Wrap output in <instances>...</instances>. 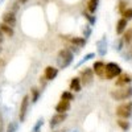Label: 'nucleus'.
Listing matches in <instances>:
<instances>
[{
    "label": "nucleus",
    "mask_w": 132,
    "mask_h": 132,
    "mask_svg": "<svg viewBox=\"0 0 132 132\" xmlns=\"http://www.w3.org/2000/svg\"><path fill=\"white\" fill-rule=\"evenodd\" d=\"M120 74H122V68H120V65H118L115 62L106 63V74H104V78L106 79L118 78Z\"/></svg>",
    "instance_id": "7ed1b4c3"
},
{
    "label": "nucleus",
    "mask_w": 132,
    "mask_h": 132,
    "mask_svg": "<svg viewBox=\"0 0 132 132\" xmlns=\"http://www.w3.org/2000/svg\"><path fill=\"white\" fill-rule=\"evenodd\" d=\"M70 42L73 44V45H77L78 48H81L86 44V40L82 38V37H73V38H70Z\"/></svg>",
    "instance_id": "f3484780"
},
{
    "label": "nucleus",
    "mask_w": 132,
    "mask_h": 132,
    "mask_svg": "<svg viewBox=\"0 0 132 132\" xmlns=\"http://www.w3.org/2000/svg\"><path fill=\"white\" fill-rule=\"evenodd\" d=\"M38 96H40V90L36 89V87H33L32 89V102L36 103L38 101Z\"/></svg>",
    "instance_id": "412c9836"
},
{
    "label": "nucleus",
    "mask_w": 132,
    "mask_h": 132,
    "mask_svg": "<svg viewBox=\"0 0 132 132\" xmlns=\"http://www.w3.org/2000/svg\"><path fill=\"white\" fill-rule=\"evenodd\" d=\"M58 74V69L57 68H53V66H48V68L45 69V73H44V78H45L46 81H52L57 77Z\"/></svg>",
    "instance_id": "1a4fd4ad"
},
{
    "label": "nucleus",
    "mask_w": 132,
    "mask_h": 132,
    "mask_svg": "<svg viewBox=\"0 0 132 132\" xmlns=\"http://www.w3.org/2000/svg\"><path fill=\"white\" fill-rule=\"evenodd\" d=\"M73 53L69 50V49H62L58 52V56H57V63L61 69H65L73 61Z\"/></svg>",
    "instance_id": "f257e3e1"
},
{
    "label": "nucleus",
    "mask_w": 132,
    "mask_h": 132,
    "mask_svg": "<svg viewBox=\"0 0 132 132\" xmlns=\"http://www.w3.org/2000/svg\"><path fill=\"white\" fill-rule=\"evenodd\" d=\"M116 123L123 131H128L129 129V122H127V119H118Z\"/></svg>",
    "instance_id": "a211bd4d"
},
{
    "label": "nucleus",
    "mask_w": 132,
    "mask_h": 132,
    "mask_svg": "<svg viewBox=\"0 0 132 132\" xmlns=\"http://www.w3.org/2000/svg\"><path fill=\"white\" fill-rule=\"evenodd\" d=\"M3 35H4V33H3L2 30H0V42H2V41H3Z\"/></svg>",
    "instance_id": "2f4dec72"
},
{
    "label": "nucleus",
    "mask_w": 132,
    "mask_h": 132,
    "mask_svg": "<svg viewBox=\"0 0 132 132\" xmlns=\"http://www.w3.org/2000/svg\"><path fill=\"white\" fill-rule=\"evenodd\" d=\"M94 57H95V54H94V53H89V54H86V56L83 57V60H82V61H79L78 63H77V66H81L83 62L89 61V60H91V58H94Z\"/></svg>",
    "instance_id": "5701e85b"
},
{
    "label": "nucleus",
    "mask_w": 132,
    "mask_h": 132,
    "mask_svg": "<svg viewBox=\"0 0 132 132\" xmlns=\"http://www.w3.org/2000/svg\"><path fill=\"white\" fill-rule=\"evenodd\" d=\"M61 99L62 101H73L74 99V95L70 93V91H65V93H62V95H61Z\"/></svg>",
    "instance_id": "4be33fe9"
},
{
    "label": "nucleus",
    "mask_w": 132,
    "mask_h": 132,
    "mask_svg": "<svg viewBox=\"0 0 132 132\" xmlns=\"http://www.w3.org/2000/svg\"><path fill=\"white\" fill-rule=\"evenodd\" d=\"M126 9H127V3L124 2V0H122V2L119 3V11H120L122 13H124Z\"/></svg>",
    "instance_id": "c85d7f7f"
},
{
    "label": "nucleus",
    "mask_w": 132,
    "mask_h": 132,
    "mask_svg": "<svg viewBox=\"0 0 132 132\" xmlns=\"http://www.w3.org/2000/svg\"><path fill=\"white\" fill-rule=\"evenodd\" d=\"M83 33H85V37H89V36L91 35V29H90V27H89V25H86V27H85Z\"/></svg>",
    "instance_id": "c756f323"
},
{
    "label": "nucleus",
    "mask_w": 132,
    "mask_h": 132,
    "mask_svg": "<svg viewBox=\"0 0 132 132\" xmlns=\"http://www.w3.org/2000/svg\"><path fill=\"white\" fill-rule=\"evenodd\" d=\"M124 40L123 38H120V40H118V44H115V49L118 50V52H120V50H122L123 49V46H124Z\"/></svg>",
    "instance_id": "b1692460"
},
{
    "label": "nucleus",
    "mask_w": 132,
    "mask_h": 132,
    "mask_svg": "<svg viewBox=\"0 0 132 132\" xmlns=\"http://www.w3.org/2000/svg\"><path fill=\"white\" fill-rule=\"evenodd\" d=\"M17 2H19L20 4H24V3H27V2H28V0H17Z\"/></svg>",
    "instance_id": "473e14b6"
},
{
    "label": "nucleus",
    "mask_w": 132,
    "mask_h": 132,
    "mask_svg": "<svg viewBox=\"0 0 132 132\" xmlns=\"http://www.w3.org/2000/svg\"><path fill=\"white\" fill-rule=\"evenodd\" d=\"M123 40H124L126 44H131V42H132V29H127V30L124 32Z\"/></svg>",
    "instance_id": "aec40b11"
},
{
    "label": "nucleus",
    "mask_w": 132,
    "mask_h": 132,
    "mask_svg": "<svg viewBox=\"0 0 132 132\" xmlns=\"http://www.w3.org/2000/svg\"><path fill=\"white\" fill-rule=\"evenodd\" d=\"M16 129H17V124H16L15 122H11V123H9V126H8L7 132H15Z\"/></svg>",
    "instance_id": "bb28decb"
},
{
    "label": "nucleus",
    "mask_w": 132,
    "mask_h": 132,
    "mask_svg": "<svg viewBox=\"0 0 132 132\" xmlns=\"http://www.w3.org/2000/svg\"><path fill=\"white\" fill-rule=\"evenodd\" d=\"M70 90H74V91H81L82 90L81 78H73L71 79V82H70Z\"/></svg>",
    "instance_id": "2eb2a0df"
},
{
    "label": "nucleus",
    "mask_w": 132,
    "mask_h": 132,
    "mask_svg": "<svg viewBox=\"0 0 132 132\" xmlns=\"http://www.w3.org/2000/svg\"><path fill=\"white\" fill-rule=\"evenodd\" d=\"M116 115L120 119H129L132 116V102H126L118 106L116 108Z\"/></svg>",
    "instance_id": "20e7f679"
},
{
    "label": "nucleus",
    "mask_w": 132,
    "mask_h": 132,
    "mask_svg": "<svg viewBox=\"0 0 132 132\" xmlns=\"http://www.w3.org/2000/svg\"><path fill=\"white\" fill-rule=\"evenodd\" d=\"M66 119V114H56L52 119H50V127L52 128H54V127H57V126H60L63 120Z\"/></svg>",
    "instance_id": "f8f14e48"
},
{
    "label": "nucleus",
    "mask_w": 132,
    "mask_h": 132,
    "mask_svg": "<svg viewBox=\"0 0 132 132\" xmlns=\"http://www.w3.org/2000/svg\"><path fill=\"white\" fill-rule=\"evenodd\" d=\"M3 119H2V116H0V132H3Z\"/></svg>",
    "instance_id": "7c9ffc66"
},
{
    "label": "nucleus",
    "mask_w": 132,
    "mask_h": 132,
    "mask_svg": "<svg viewBox=\"0 0 132 132\" xmlns=\"http://www.w3.org/2000/svg\"><path fill=\"white\" fill-rule=\"evenodd\" d=\"M0 30H2L5 36H8V37H12L13 36V28L11 27V25H7V24H0Z\"/></svg>",
    "instance_id": "dca6fc26"
},
{
    "label": "nucleus",
    "mask_w": 132,
    "mask_h": 132,
    "mask_svg": "<svg viewBox=\"0 0 132 132\" xmlns=\"http://www.w3.org/2000/svg\"><path fill=\"white\" fill-rule=\"evenodd\" d=\"M107 52V41H106V37H103L101 41H98V53L99 56H104Z\"/></svg>",
    "instance_id": "4468645a"
},
{
    "label": "nucleus",
    "mask_w": 132,
    "mask_h": 132,
    "mask_svg": "<svg viewBox=\"0 0 132 132\" xmlns=\"http://www.w3.org/2000/svg\"><path fill=\"white\" fill-rule=\"evenodd\" d=\"M111 98L114 101H126V99L132 96V87H119V89H115L110 93Z\"/></svg>",
    "instance_id": "f03ea898"
},
{
    "label": "nucleus",
    "mask_w": 132,
    "mask_h": 132,
    "mask_svg": "<svg viewBox=\"0 0 132 132\" xmlns=\"http://www.w3.org/2000/svg\"><path fill=\"white\" fill-rule=\"evenodd\" d=\"M123 16H124L126 20H131V19H132V8H127V9L124 11Z\"/></svg>",
    "instance_id": "393cba45"
},
{
    "label": "nucleus",
    "mask_w": 132,
    "mask_h": 132,
    "mask_svg": "<svg viewBox=\"0 0 132 132\" xmlns=\"http://www.w3.org/2000/svg\"><path fill=\"white\" fill-rule=\"evenodd\" d=\"M28 107H29V95H25L21 101V104H20V112H19V119L20 122H24L25 118H27V114H28Z\"/></svg>",
    "instance_id": "423d86ee"
},
{
    "label": "nucleus",
    "mask_w": 132,
    "mask_h": 132,
    "mask_svg": "<svg viewBox=\"0 0 132 132\" xmlns=\"http://www.w3.org/2000/svg\"><path fill=\"white\" fill-rule=\"evenodd\" d=\"M3 23L7 24V25H11V27H13L16 24V16L13 12H11V11H8V12H5L3 15Z\"/></svg>",
    "instance_id": "9d476101"
},
{
    "label": "nucleus",
    "mask_w": 132,
    "mask_h": 132,
    "mask_svg": "<svg viewBox=\"0 0 132 132\" xmlns=\"http://www.w3.org/2000/svg\"><path fill=\"white\" fill-rule=\"evenodd\" d=\"M98 3H99V0H89V3H87V8H89V12L94 13L96 8H98Z\"/></svg>",
    "instance_id": "6ab92c4d"
},
{
    "label": "nucleus",
    "mask_w": 132,
    "mask_h": 132,
    "mask_svg": "<svg viewBox=\"0 0 132 132\" xmlns=\"http://www.w3.org/2000/svg\"><path fill=\"white\" fill-rule=\"evenodd\" d=\"M93 70H94L95 75L104 78V74H106V65H104V62L96 61V62L94 63V66H93Z\"/></svg>",
    "instance_id": "6e6552de"
},
{
    "label": "nucleus",
    "mask_w": 132,
    "mask_h": 132,
    "mask_svg": "<svg viewBox=\"0 0 132 132\" xmlns=\"http://www.w3.org/2000/svg\"><path fill=\"white\" fill-rule=\"evenodd\" d=\"M44 124V120L42 119H38V122H37V124L35 126V128H33V131L32 132H40V128H41V126Z\"/></svg>",
    "instance_id": "cd10ccee"
},
{
    "label": "nucleus",
    "mask_w": 132,
    "mask_h": 132,
    "mask_svg": "<svg viewBox=\"0 0 132 132\" xmlns=\"http://www.w3.org/2000/svg\"><path fill=\"white\" fill-rule=\"evenodd\" d=\"M132 82V77L129 75V74H120L118 78H116V82H115V85L118 86V87H126L128 83H131Z\"/></svg>",
    "instance_id": "0eeeda50"
},
{
    "label": "nucleus",
    "mask_w": 132,
    "mask_h": 132,
    "mask_svg": "<svg viewBox=\"0 0 132 132\" xmlns=\"http://www.w3.org/2000/svg\"><path fill=\"white\" fill-rule=\"evenodd\" d=\"M70 110V102L69 101H61L58 102V104L56 106V111L58 114H66V111Z\"/></svg>",
    "instance_id": "9b49d317"
},
{
    "label": "nucleus",
    "mask_w": 132,
    "mask_h": 132,
    "mask_svg": "<svg viewBox=\"0 0 132 132\" xmlns=\"http://www.w3.org/2000/svg\"><path fill=\"white\" fill-rule=\"evenodd\" d=\"M127 23H128V20H126L124 17L120 19V20L118 21V24H116V33H118V35H123V33L126 32V29H127Z\"/></svg>",
    "instance_id": "ddd939ff"
},
{
    "label": "nucleus",
    "mask_w": 132,
    "mask_h": 132,
    "mask_svg": "<svg viewBox=\"0 0 132 132\" xmlns=\"http://www.w3.org/2000/svg\"><path fill=\"white\" fill-rule=\"evenodd\" d=\"M83 16H85V17H86L87 20L90 21V24H91V25H94V24H95V17H94V16L89 15V13H87V12H83Z\"/></svg>",
    "instance_id": "a878e982"
},
{
    "label": "nucleus",
    "mask_w": 132,
    "mask_h": 132,
    "mask_svg": "<svg viewBox=\"0 0 132 132\" xmlns=\"http://www.w3.org/2000/svg\"><path fill=\"white\" fill-rule=\"evenodd\" d=\"M94 79V70L90 69V68H85V70L81 71V82L82 85L87 86V85H90Z\"/></svg>",
    "instance_id": "39448f33"
}]
</instances>
